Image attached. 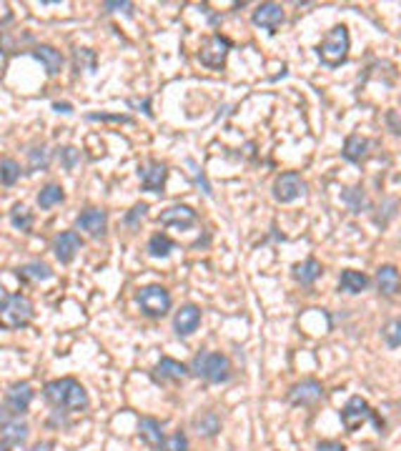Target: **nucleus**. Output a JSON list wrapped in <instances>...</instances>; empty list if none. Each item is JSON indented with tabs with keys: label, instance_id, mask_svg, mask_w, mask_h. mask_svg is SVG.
<instances>
[{
	"label": "nucleus",
	"instance_id": "1",
	"mask_svg": "<svg viewBox=\"0 0 401 451\" xmlns=\"http://www.w3.org/2000/svg\"><path fill=\"white\" fill-rule=\"evenodd\" d=\"M43 399H46L56 412H65V414L86 412L88 404H91L83 383L70 376L48 381L46 386H43Z\"/></svg>",
	"mask_w": 401,
	"mask_h": 451
},
{
	"label": "nucleus",
	"instance_id": "2",
	"mask_svg": "<svg viewBox=\"0 0 401 451\" xmlns=\"http://www.w3.org/2000/svg\"><path fill=\"white\" fill-rule=\"evenodd\" d=\"M349 48H351L349 28H346V25H333V28L326 33V38L319 43L316 56H319L321 63L329 65V68H338V65L346 63Z\"/></svg>",
	"mask_w": 401,
	"mask_h": 451
},
{
	"label": "nucleus",
	"instance_id": "3",
	"mask_svg": "<svg viewBox=\"0 0 401 451\" xmlns=\"http://www.w3.org/2000/svg\"><path fill=\"white\" fill-rule=\"evenodd\" d=\"M191 374H196L208 383H226L234 376V369H231L229 356L216 354V351H200L191 361Z\"/></svg>",
	"mask_w": 401,
	"mask_h": 451
},
{
	"label": "nucleus",
	"instance_id": "4",
	"mask_svg": "<svg viewBox=\"0 0 401 451\" xmlns=\"http://www.w3.org/2000/svg\"><path fill=\"white\" fill-rule=\"evenodd\" d=\"M367 421H374L378 434H384V421L376 417V412L369 406V401L364 399V396H351L344 409H341V424H344V428L349 434H354L356 428L364 426Z\"/></svg>",
	"mask_w": 401,
	"mask_h": 451
},
{
	"label": "nucleus",
	"instance_id": "5",
	"mask_svg": "<svg viewBox=\"0 0 401 451\" xmlns=\"http://www.w3.org/2000/svg\"><path fill=\"white\" fill-rule=\"evenodd\" d=\"M30 319H33V303H30V298L23 296V293L8 296L6 306L0 309V329L15 331V329L28 326Z\"/></svg>",
	"mask_w": 401,
	"mask_h": 451
},
{
	"label": "nucleus",
	"instance_id": "6",
	"mask_svg": "<svg viewBox=\"0 0 401 451\" xmlns=\"http://www.w3.org/2000/svg\"><path fill=\"white\" fill-rule=\"evenodd\" d=\"M138 306L148 319H163L171 311V293L158 284H151L138 291Z\"/></svg>",
	"mask_w": 401,
	"mask_h": 451
},
{
	"label": "nucleus",
	"instance_id": "7",
	"mask_svg": "<svg viewBox=\"0 0 401 451\" xmlns=\"http://www.w3.org/2000/svg\"><path fill=\"white\" fill-rule=\"evenodd\" d=\"M231 48H234V43H231L226 35H221V33L208 35L198 51L200 65H206V68H211V70H221L226 65V58H229Z\"/></svg>",
	"mask_w": 401,
	"mask_h": 451
},
{
	"label": "nucleus",
	"instance_id": "8",
	"mask_svg": "<svg viewBox=\"0 0 401 451\" xmlns=\"http://www.w3.org/2000/svg\"><path fill=\"white\" fill-rule=\"evenodd\" d=\"M271 193H274V198L279 201V203H293L296 198L306 196V181L298 176L296 171H286L281 173V176H276Z\"/></svg>",
	"mask_w": 401,
	"mask_h": 451
},
{
	"label": "nucleus",
	"instance_id": "9",
	"mask_svg": "<svg viewBox=\"0 0 401 451\" xmlns=\"http://www.w3.org/2000/svg\"><path fill=\"white\" fill-rule=\"evenodd\" d=\"M286 399L291 406H316L319 401H324V386L316 379H304L288 388Z\"/></svg>",
	"mask_w": 401,
	"mask_h": 451
},
{
	"label": "nucleus",
	"instance_id": "10",
	"mask_svg": "<svg viewBox=\"0 0 401 451\" xmlns=\"http://www.w3.org/2000/svg\"><path fill=\"white\" fill-rule=\"evenodd\" d=\"M251 23L256 25V28H264L274 35L281 25L286 23V13H284V8H281L279 3H261V6L251 13Z\"/></svg>",
	"mask_w": 401,
	"mask_h": 451
},
{
	"label": "nucleus",
	"instance_id": "11",
	"mask_svg": "<svg viewBox=\"0 0 401 451\" xmlns=\"http://www.w3.org/2000/svg\"><path fill=\"white\" fill-rule=\"evenodd\" d=\"M138 178H141L144 191H148V193H160L163 186H166L168 168H166V163H160V160H148L146 166H138Z\"/></svg>",
	"mask_w": 401,
	"mask_h": 451
},
{
	"label": "nucleus",
	"instance_id": "12",
	"mask_svg": "<svg viewBox=\"0 0 401 451\" xmlns=\"http://www.w3.org/2000/svg\"><path fill=\"white\" fill-rule=\"evenodd\" d=\"M33 386L28 381H18L13 383L11 388L6 391V409L13 414V417H23L25 412L30 409V401H33Z\"/></svg>",
	"mask_w": 401,
	"mask_h": 451
},
{
	"label": "nucleus",
	"instance_id": "13",
	"mask_svg": "<svg viewBox=\"0 0 401 451\" xmlns=\"http://www.w3.org/2000/svg\"><path fill=\"white\" fill-rule=\"evenodd\" d=\"M198 326H200V309L196 303H186V306H181V309L176 311V316H173V331L181 338L196 334Z\"/></svg>",
	"mask_w": 401,
	"mask_h": 451
},
{
	"label": "nucleus",
	"instance_id": "14",
	"mask_svg": "<svg viewBox=\"0 0 401 451\" xmlns=\"http://www.w3.org/2000/svg\"><path fill=\"white\" fill-rule=\"evenodd\" d=\"M75 226L80 231H86L88 236H93V239H101L106 234V229H108V213L101 211V208H86L83 213H78Z\"/></svg>",
	"mask_w": 401,
	"mask_h": 451
},
{
	"label": "nucleus",
	"instance_id": "15",
	"mask_svg": "<svg viewBox=\"0 0 401 451\" xmlns=\"http://www.w3.org/2000/svg\"><path fill=\"white\" fill-rule=\"evenodd\" d=\"M151 376H153V381H158V383H166V381L178 383L189 376V366L171 359V356H163V359L153 366V374H151Z\"/></svg>",
	"mask_w": 401,
	"mask_h": 451
},
{
	"label": "nucleus",
	"instance_id": "16",
	"mask_svg": "<svg viewBox=\"0 0 401 451\" xmlns=\"http://www.w3.org/2000/svg\"><path fill=\"white\" fill-rule=\"evenodd\" d=\"M80 248H83V239L75 231H63L53 239V253L61 263H70Z\"/></svg>",
	"mask_w": 401,
	"mask_h": 451
},
{
	"label": "nucleus",
	"instance_id": "17",
	"mask_svg": "<svg viewBox=\"0 0 401 451\" xmlns=\"http://www.w3.org/2000/svg\"><path fill=\"white\" fill-rule=\"evenodd\" d=\"M376 286H378V293L386 298H394L401 293V274L396 269L394 263H384L376 269Z\"/></svg>",
	"mask_w": 401,
	"mask_h": 451
},
{
	"label": "nucleus",
	"instance_id": "18",
	"mask_svg": "<svg viewBox=\"0 0 401 451\" xmlns=\"http://www.w3.org/2000/svg\"><path fill=\"white\" fill-rule=\"evenodd\" d=\"M28 424L20 419H13L3 431H0V451H13L18 446H23L28 441Z\"/></svg>",
	"mask_w": 401,
	"mask_h": 451
},
{
	"label": "nucleus",
	"instance_id": "19",
	"mask_svg": "<svg viewBox=\"0 0 401 451\" xmlns=\"http://www.w3.org/2000/svg\"><path fill=\"white\" fill-rule=\"evenodd\" d=\"M196 211L191 206H171L158 216V223L163 226H176V229H191L196 223Z\"/></svg>",
	"mask_w": 401,
	"mask_h": 451
},
{
	"label": "nucleus",
	"instance_id": "20",
	"mask_svg": "<svg viewBox=\"0 0 401 451\" xmlns=\"http://www.w3.org/2000/svg\"><path fill=\"white\" fill-rule=\"evenodd\" d=\"M30 56H33L35 61L46 68L48 75L61 73V68H63V53L56 51L53 46H35L33 51H30Z\"/></svg>",
	"mask_w": 401,
	"mask_h": 451
},
{
	"label": "nucleus",
	"instance_id": "21",
	"mask_svg": "<svg viewBox=\"0 0 401 451\" xmlns=\"http://www.w3.org/2000/svg\"><path fill=\"white\" fill-rule=\"evenodd\" d=\"M369 148H371L369 138L354 133V136H349L344 141V151H341V155H344L349 163H361V160L369 158Z\"/></svg>",
	"mask_w": 401,
	"mask_h": 451
},
{
	"label": "nucleus",
	"instance_id": "22",
	"mask_svg": "<svg viewBox=\"0 0 401 451\" xmlns=\"http://www.w3.org/2000/svg\"><path fill=\"white\" fill-rule=\"evenodd\" d=\"M138 436L146 446H151L153 451H158L160 441H163V431H160L158 419L153 417H141L138 419Z\"/></svg>",
	"mask_w": 401,
	"mask_h": 451
},
{
	"label": "nucleus",
	"instance_id": "23",
	"mask_svg": "<svg viewBox=\"0 0 401 451\" xmlns=\"http://www.w3.org/2000/svg\"><path fill=\"white\" fill-rule=\"evenodd\" d=\"M369 284H371V279H369L367 274H361V271H354V269L341 271V276H338V288H341L344 293H361V291H367Z\"/></svg>",
	"mask_w": 401,
	"mask_h": 451
},
{
	"label": "nucleus",
	"instance_id": "24",
	"mask_svg": "<svg viewBox=\"0 0 401 451\" xmlns=\"http://www.w3.org/2000/svg\"><path fill=\"white\" fill-rule=\"evenodd\" d=\"M321 274H324V266H321L316 258H306L304 263H296V266H293V279L301 286H314L316 281L321 279Z\"/></svg>",
	"mask_w": 401,
	"mask_h": 451
},
{
	"label": "nucleus",
	"instance_id": "25",
	"mask_svg": "<svg viewBox=\"0 0 401 451\" xmlns=\"http://www.w3.org/2000/svg\"><path fill=\"white\" fill-rule=\"evenodd\" d=\"M18 279L23 281V284H38V281H51L53 279V271L48 263L43 261H33V263H25L18 269Z\"/></svg>",
	"mask_w": 401,
	"mask_h": 451
},
{
	"label": "nucleus",
	"instance_id": "26",
	"mask_svg": "<svg viewBox=\"0 0 401 451\" xmlns=\"http://www.w3.org/2000/svg\"><path fill=\"white\" fill-rule=\"evenodd\" d=\"M193 428L200 436L211 439V436H216L218 431H221V419H218L216 412H200L198 417L193 419Z\"/></svg>",
	"mask_w": 401,
	"mask_h": 451
},
{
	"label": "nucleus",
	"instance_id": "27",
	"mask_svg": "<svg viewBox=\"0 0 401 451\" xmlns=\"http://www.w3.org/2000/svg\"><path fill=\"white\" fill-rule=\"evenodd\" d=\"M63 201H65V191H63V186H58V183H48V186H43L38 193V206L43 208V211L58 206V203H63Z\"/></svg>",
	"mask_w": 401,
	"mask_h": 451
},
{
	"label": "nucleus",
	"instance_id": "28",
	"mask_svg": "<svg viewBox=\"0 0 401 451\" xmlns=\"http://www.w3.org/2000/svg\"><path fill=\"white\" fill-rule=\"evenodd\" d=\"M146 251H148V256H153V258H168L171 251H176V243H173L166 234H153L148 239Z\"/></svg>",
	"mask_w": 401,
	"mask_h": 451
},
{
	"label": "nucleus",
	"instance_id": "29",
	"mask_svg": "<svg viewBox=\"0 0 401 451\" xmlns=\"http://www.w3.org/2000/svg\"><path fill=\"white\" fill-rule=\"evenodd\" d=\"M48 166H51V151L46 146H35L28 151V173L48 171Z\"/></svg>",
	"mask_w": 401,
	"mask_h": 451
},
{
	"label": "nucleus",
	"instance_id": "30",
	"mask_svg": "<svg viewBox=\"0 0 401 451\" xmlns=\"http://www.w3.org/2000/svg\"><path fill=\"white\" fill-rule=\"evenodd\" d=\"M341 198H344V203L354 213H361V211H367V208H369V201H367V193H364V189H346Z\"/></svg>",
	"mask_w": 401,
	"mask_h": 451
},
{
	"label": "nucleus",
	"instance_id": "31",
	"mask_svg": "<svg viewBox=\"0 0 401 451\" xmlns=\"http://www.w3.org/2000/svg\"><path fill=\"white\" fill-rule=\"evenodd\" d=\"M11 223L18 231H30V226H33V213H30L23 203H15L11 211Z\"/></svg>",
	"mask_w": 401,
	"mask_h": 451
},
{
	"label": "nucleus",
	"instance_id": "32",
	"mask_svg": "<svg viewBox=\"0 0 401 451\" xmlns=\"http://www.w3.org/2000/svg\"><path fill=\"white\" fill-rule=\"evenodd\" d=\"M18 178H20V163L13 158L0 160V183L3 186H13V183H18Z\"/></svg>",
	"mask_w": 401,
	"mask_h": 451
},
{
	"label": "nucleus",
	"instance_id": "33",
	"mask_svg": "<svg viewBox=\"0 0 401 451\" xmlns=\"http://www.w3.org/2000/svg\"><path fill=\"white\" fill-rule=\"evenodd\" d=\"M75 58V68L86 70V73H96V53L91 51V48H75L73 53Z\"/></svg>",
	"mask_w": 401,
	"mask_h": 451
},
{
	"label": "nucleus",
	"instance_id": "34",
	"mask_svg": "<svg viewBox=\"0 0 401 451\" xmlns=\"http://www.w3.org/2000/svg\"><path fill=\"white\" fill-rule=\"evenodd\" d=\"M158 451H189V439L184 431H173V434L163 436Z\"/></svg>",
	"mask_w": 401,
	"mask_h": 451
},
{
	"label": "nucleus",
	"instance_id": "35",
	"mask_svg": "<svg viewBox=\"0 0 401 451\" xmlns=\"http://www.w3.org/2000/svg\"><path fill=\"white\" fill-rule=\"evenodd\" d=\"M381 336H384V341L389 348H399L401 346V319H391L389 324L381 329Z\"/></svg>",
	"mask_w": 401,
	"mask_h": 451
},
{
	"label": "nucleus",
	"instance_id": "36",
	"mask_svg": "<svg viewBox=\"0 0 401 451\" xmlns=\"http://www.w3.org/2000/svg\"><path fill=\"white\" fill-rule=\"evenodd\" d=\"M186 166L191 168V176H193V183H196V186H198V189L203 191V193H206V196H213V189H211V183H208L206 173H203V168H200L193 158L186 160Z\"/></svg>",
	"mask_w": 401,
	"mask_h": 451
},
{
	"label": "nucleus",
	"instance_id": "37",
	"mask_svg": "<svg viewBox=\"0 0 401 451\" xmlns=\"http://www.w3.org/2000/svg\"><path fill=\"white\" fill-rule=\"evenodd\" d=\"M58 160H61V166L65 171H73L80 160V151L73 148V146H63V148H58Z\"/></svg>",
	"mask_w": 401,
	"mask_h": 451
},
{
	"label": "nucleus",
	"instance_id": "38",
	"mask_svg": "<svg viewBox=\"0 0 401 451\" xmlns=\"http://www.w3.org/2000/svg\"><path fill=\"white\" fill-rule=\"evenodd\" d=\"M146 211H148V203H136V206H133L131 211L123 216V223H126V226H131V229H136L138 221H144V218H146Z\"/></svg>",
	"mask_w": 401,
	"mask_h": 451
},
{
	"label": "nucleus",
	"instance_id": "39",
	"mask_svg": "<svg viewBox=\"0 0 401 451\" xmlns=\"http://www.w3.org/2000/svg\"><path fill=\"white\" fill-rule=\"evenodd\" d=\"M91 123H96V120H110V123H131V118L128 115H120V113H88L86 115Z\"/></svg>",
	"mask_w": 401,
	"mask_h": 451
},
{
	"label": "nucleus",
	"instance_id": "40",
	"mask_svg": "<svg viewBox=\"0 0 401 451\" xmlns=\"http://www.w3.org/2000/svg\"><path fill=\"white\" fill-rule=\"evenodd\" d=\"M103 11L106 13L123 11V13H128V15H131V13H133V3H118V0H115V3H103Z\"/></svg>",
	"mask_w": 401,
	"mask_h": 451
},
{
	"label": "nucleus",
	"instance_id": "41",
	"mask_svg": "<svg viewBox=\"0 0 401 451\" xmlns=\"http://www.w3.org/2000/svg\"><path fill=\"white\" fill-rule=\"evenodd\" d=\"M128 106H131V108H144V113L148 115V118H153V110H151L148 98H144V101H136V98H131V101H128Z\"/></svg>",
	"mask_w": 401,
	"mask_h": 451
},
{
	"label": "nucleus",
	"instance_id": "42",
	"mask_svg": "<svg viewBox=\"0 0 401 451\" xmlns=\"http://www.w3.org/2000/svg\"><path fill=\"white\" fill-rule=\"evenodd\" d=\"M316 451H346V446L338 444V441H319Z\"/></svg>",
	"mask_w": 401,
	"mask_h": 451
},
{
	"label": "nucleus",
	"instance_id": "43",
	"mask_svg": "<svg viewBox=\"0 0 401 451\" xmlns=\"http://www.w3.org/2000/svg\"><path fill=\"white\" fill-rule=\"evenodd\" d=\"M53 110H56V113H73V106L68 103V101H56V103H53Z\"/></svg>",
	"mask_w": 401,
	"mask_h": 451
},
{
	"label": "nucleus",
	"instance_id": "44",
	"mask_svg": "<svg viewBox=\"0 0 401 451\" xmlns=\"http://www.w3.org/2000/svg\"><path fill=\"white\" fill-rule=\"evenodd\" d=\"M13 419H15V417H13V414H11V412H8L6 406H0V431H3V428H6V426H8V424H11V421H13Z\"/></svg>",
	"mask_w": 401,
	"mask_h": 451
},
{
	"label": "nucleus",
	"instance_id": "45",
	"mask_svg": "<svg viewBox=\"0 0 401 451\" xmlns=\"http://www.w3.org/2000/svg\"><path fill=\"white\" fill-rule=\"evenodd\" d=\"M394 208H396V201H386V216H394ZM376 221H378V226H386V218H381V216H376Z\"/></svg>",
	"mask_w": 401,
	"mask_h": 451
},
{
	"label": "nucleus",
	"instance_id": "46",
	"mask_svg": "<svg viewBox=\"0 0 401 451\" xmlns=\"http://www.w3.org/2000/svg\"><path fill=\"white\" fill-rule=\"evenodd\" d=\"M53 441H40V444H35L33 446V451H53Z\"/></svg>",
	"mask_w": 401,
	"mask_h": 451
},
{
	"label": "nucleus",
	"instance_id": "47",
	"mask_svg": "<svg viewBox=\"0 0 401 451\" xmlns=\"http://www.w3.org/2000/svg\"><path fill=\"white\" fill-rule=\"evenodd\" d=\"M6 301H8V291H6V286L0 284V309L6 306Z\"/></svg>",
	"mask_w": 401,
	"mask_h": 451
}]
</instances>
